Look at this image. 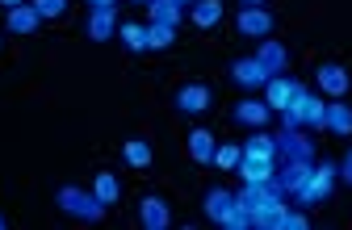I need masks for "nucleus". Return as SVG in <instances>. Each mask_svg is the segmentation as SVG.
I'll return each mask as SVG.
<instances>
[{
  "mask_svg": "<svg viewBox=\"0 0 352 230\" xmlns=\"http://www.w3.org/2000/svg\"><path fill=\"white\" fill-rule=\"evenodd\" d=\"M336 184H340V163H331V159H315V168H311V176H306V184L289 197V201H298L302 209H311V205H323L331 193H336Z\"/></svg>",
  "mask_w": 352,
  "mask_h": 230,
  "instance_id": "nucleus-1",
  "label": "nucleus"
},
{
  "mask_svg": "<svg viewBox=\"0 0 352 230\" xmlns=\"http://www.w3.org/2000/svg\"><path fill=\"white\" fill-rule=\"evenodd\" d=\"M55 205H59L67 218H76V222H101L105 209H109V205L97 201L93 189H76V184H63V189L55 193Z\"/></svg>",
  "mask_w": 352,
  "mask_h": 230,
  "instance_id": "nucleus-2",
  "label": "nucleus"
},
{
  "mask_svg": "<svg viewBox=\"0 0 352 230\" xmlns=\"http://www.w3.org/2000/svg\"><path fill=\"white\" fill-rule=\"evenodd\" d=\"M235 30H239L243 38H256V42H264V38H273L277 21H273V13L264 9V5H256V9H239V13H235Z\"/></svg>",
  "mask_w": 352,
  "mask_h": 230,
  "instance_id": "nucleus-3",
  "label": "nucleus"
},
{
  "mask_svg": "<svg viewBox=\"0 0 352 230\" xmlns=\"http://www.w3.org/2000/svg\"><path fill=\"white\" fill-rule=\"evenodd\" d=\"M315 84H319V92H323L327 101H340V97H348L352 76H348V67H340V63H319V67H315Z\"/></svg>",
  "mask_w": 352,
  "mask_h": 230,
  "instance_id": "nucleus-4",
  "label": "nucleus"
},
{
  "mask_svg": "<svg viewBox=\"0 0 352 230\" xmlns=\"http://www.w3.org/2000/svg\"><path fill=\"white\" fill-rule=\"evenodd\" d=\"M306 84L302 80H294V76H273L269 84H264V105H269L273 113H285L289 109V101L298 97Z\"/></svg>",
  "mask_w": 352,
  "mask_h": 230,
  "instance_id": "nucleus-5",
  "label": "nucleus"
},
{
  "mask_svg": "<svg viewBox=\"0 0 352 230\" xmlns=\"http://www.w3.org/2000/svg\"><path fill=\"white\" fill-rule=\"evenodd\" d=\"M176 109L181 113H189V117H197V113H206L210 109V101H214V92H210V84H181L176 88Z\"/></svg>",
  "mask_w": 352,
  "mask_h": 230,
  "instance_id": "nucleus-6",
  "label": "nucleus"
},
{
  "mask_svg": "<svg viewBox=\"0 0 352 230\" xmlns=\"http://www.w3.org/2000/svg\"><path fill=\"white\" fill-rule=\"evenodd\" d=\"M139 222H143V230H168L172 226V205L160 193H147L139 201Z\"/></svg>",
  "mask_w": 352,
  "mask_h": 230,
  "instance_id": "nucleus-7",
  "label": "nucleus"
},
{
  "mask_svg": "<svg viewBox=\"0 0 352 230\" xmlns=\"http://www.w3.org/2000/svg\"><path fill=\"white\" fill-rule=\"evenodd\" d=\"M277 159H315V143L302 130H285L277 134Z\"/></svg>",
  "mask_w": 352,
  "mask_h": 230,
  "instance_id": "nucleus-8",
  "label": "nucleus"
},
{
  "mask_svg": "<svg viewBox=\"0 0 352 230\" xmlns=\"http://www.w3.org/2000/svg\"><path fill=\"white\" fill-rule=\"evenodd\" d=\"M231 209H235V193H231V189H223V184H214V189H206V197H201V214H206L214 226H223Z\"/></svg>",
  "mask_w": 352,
  "mask_h": 230,
  "instance_id": "nucleus-9",
  "label": "nucleus"
},
{
  "mask_svg": "<svg viewBox=\"0 0 352 230\" xmlns=\"http://www.w3.org/2000/svg\"><path fill=\"white\" fill-rule=\"evenodd\" d=\"M231 117L239 126H248V130H264V126H269V117H273V109L264 105V101H256V97H243V101H235Z\"/></svg>",
  "mask_w": 352,
  "mask_h": 230,
  "instance_id": "nucleus-10",
  "label": "nucleus"
},
{
  "mask_svg": "<svg viewBox=\"0 0 352 230\" xmlns=\"http://www.w3.org/2000/svg\"><path fill=\"white\" fill-rule=\"evenodd\" d=\"M256 59H260V67L269 71V76H285V71H289V51H285L277 38H264V42L256 46Z\"/></svg>",
  "mask_w": 352,
  "mask_h": 230,
  "instance_id": "nucleus-11",
  "label": "nucleus"
},
{
  "mask_svg": "<svg viewBox=\"0 0 352 230\" xmlns=\"http://www.w3.org/2000/svg\"><path fill=\"white\" fill-rule=\"evenodd\" d=\"M231 80H235L239 88H264L273 76L260 67V59H256V55H248V59H235V63H231Z\"/></svg>",
  "mask_w": 352,
  "mask_h": 230,
  "instance_id": "nucleus-12",
  "label": "nucleus"
},
{
  "mask_svg": "<svg viewBox=\"0 0 352 230\" xmlns=\"http://www.w3.org/2000/svg\"><path fill=\"white\" fill-rule=\"evenodd\" d=\"M84 34L93 38V42H109V38L118 34V9H88Z\"/></svg>",
  "mask_w": 352,
  "mask_h": 230,
  "instance_id": "nucleus-13",
  "label": "nucleus"
},
{
  "mask_svg": "<svg viewBox=\"0 0 352 230\" xmlns=\"http://www.w3.org/2000/svg\"><path fill=\"white\" fill-rule=\"evenodd\" d=\"M38 25H42V17H38L34 5H17V9L5 13V30L13 38H30V34H38Z\"/></svg>",
  "mask_w": 352,
  "mask_h": 230,
  "instance_id": "nucleus-14",
  "label": "nucleus"
},
{
  "mask_svg": "<svg viewBox=\"0 0 352 230\" xmlns=\"http://www.w3.org/2000/svg\"><path fill=\"white\" fill-rule=\"evenodd\" d=\"M235 172H239V180H243V184H269V180L277 176V159H256V155H243Z\"/></svg>",
  "mask_w": 352,
  "mask_h": 230,
  "instance_id": "nucleus-15",
  "label": "nucleus"
},
{
  "mask_svg": "<svg viewBox=\"0 0 352 230\" xmlns=\"http://www.w3.org/2000/svg\"><path fill=\"white\" fill-rule=\"evenodd\" d=\"M323 130H331L336 138H348V134H352V105H344V97H340V101H327Z\"/></svg>",
  "mask_w": 352,
  "mask_h": 230,
  "instance_id": "nucleus-16",
  "label": "nucleus"
},
{
  "mask_svg": "<svg viewBox=\"0 0 352 230\" xmlns=\"http://www.w3.org/2000/svg\"><path fill=\"white\" fill-rule=\"evenodd\" d=\"M189 21L197 30H214L218 21H223V0H193V5H189Z\"/></svg>",
  "mask_w": 352,
  "mask_h": 230,
  "instance_id": "nucleus-17",
  "label": "nucleus"
},
{
  "mask_svg": "<svg viewBox=\"0 0 352 230\" xmlns=\"http://www.w3.org/2000/svg\"><path fill=\"white\" fill-rule=\"evenodd\" d=\"M243 155H256V159H277V134L269 130H252L243 138Z\"/></svg>",
  "mask_w": 352,
  "mask_h": 230,
  "instance_id": "nucleus-18",
  "label": "nucleus"
},
{
  "mask_svg": "<svg viewBox=\"0 0 352 230\" xmlns=\"http://www.w3.org/2000/svg\"><path fill=\"white\" fill-rule=\"evenodd\" d=\"M214 147H218V138H214L206 126L189 130V155H193V163H210V159H214Z\"/></svg>",
  "mask_w": 352,
  "mask_h": 230,
  "instance_id": "nucleus-19",
  "label": "nucleus"
},
{
  "mask_svg": "<svg viewBox=\"0 0 352 230\" xmlns=\"http://www.w3.org/2000/svg\"><path fill=\"white\" fill-rule=\"evenodd\" d=\"M93 193H97V201H101V205H118V197H122V184H118V176H113V172H97V180H93Z\"/></svg>",
  "mask_w": 352,
  "mask_h": 230,
  "instance_id": "nucleus-20",
  "label": "nucleus"
},
{
  "mask_svg": "<svg viewBox=\"0 0 352 230\" xmlns=\"http://www.w3.org/2000/svg\"><path fill=\"white\" fill-rule=\"evenodd\" d=\"M122 159L143 172V168H151V147L143 143V138H126V143H122Z\"/></svg>",
  "mask_w": 352,
  "mask_h": 230,
  "instance_id": "nucleus-21",
  "label": "nucleus"
},
{
  "mask_svg": "<svg viewBox=\"0 0 352 230\" xmlns=\"http://www.w3.org/2000/svg\"><path fill=\"white\" fill-rule=\"evenodd\" d=\"M147 13H151V21L181 25V17H185V5H176V0H151V5H147Z\"/></svg>",
  "mask_w": 352,
  "mask_h": 230,
  "instance_id": "nucleus-22",
  "label": "nucleus"
},
{
  "mask_svg": "<svg viewBox=\"0 0 352 230\" xmlns=\"http://www.w3.org/2000/svg\"><path fill=\"white\" fill-rule=\"evenodd\" d=\"M176 42V25H164V21H147V51H168Z\"/></svg>",
  "mask_w": 352,
  "mask_h": 230,
  "instance_id": "nucleus-23",
  "label": "nucleus"
},
{
  "mask_svg": "<svg viewBox=\"0 0 352 230\" xmlns=\"http://www.w3.org/2000/svg\"><path fill=\"white\" fill-rule=\"evenodd\" d=\"M118 34H122V46H126L130 55H143V51H147V25H135V21H126Z\"/></svg>",
  "mask_w": 352,
  "mask_h": 230,
  "instance_id": "nucleus-24",
  "label": "nucleus"
},
{
  "mask_svg": "<svg viewBox=\"0 0 352 230\" xmlns=\"http://www.w3.org/2000/svg\"><path fill=\"white\" fill-rule=\"evenodd\" d=\"M239 159H243V147H235V143H218L210 163H214L218 172H235V168H239Z\"/></svg>",
  "mask_w": 352,
  "mask_h": 230,
  "instance_id": "nucleus-25",
  "label": "nucleus"
},
{
  "mask_svg": "<svg viewBox=\"0 0 352 230\" xmlns=\"http://www.w3.org/2000/svg\"><path fill=\"white\" fill-rule=\"evenodd\" d=\"M30 5L38 9L42 21H59V17L67 13V0H30Z\"/></svg>",
  "mask_w": 352,
  "mask_h": 230,
  "instance_id": "nucleus-26",
  "label": "nucleus"
},
{
  "mask_svg": "<svg viewBox=\"0 0 352 230\" xmlns=\"http://www.w3.org/2000/svg\"><path fill=\"white\" fill-rule=\"evenodd\" d=\"M311 226V218H306L302 209H285V218H281V230H306Z\"/></svg>",
  "mask_w": 352,
  "mask_h": 230,
  "instance_id": "nucleus-27",
  "label": "nucleus"
},
{
  "mask_svg": "<svg viewBox=\"0 0 352 230\" xmlns=\"http://www.w3.org/2000/svg\"><path fill=\"white\" fill-rule=\"evenodd\" d=\"M340 180H344V184H352V151L340 159Z\"/></svg>",
  "mask_w": 352,
  "mask_h": 230,
  "instance_id": "nucleus-28",
  "label": "nucleus"
},
{
  "mask_svg": "<svg viewBox=\"0 0 352 230\" xmlns=\"http://www.w3.org/2000/svg\"><path fill=\"white\" fill-rule=\"evenodd\" d=\"M88 9H118V0H84Z\"/></svg>",
  "mask_w": 352,
  "mask_h": 230,
  "instance_id": "nucleus-29",
  "label": "nucleus"
},
{
  "mask_svg": "<svg viewBox=\"0 0 352 230\" xmlns=\"http://www.w3.org/2000/svg\"><path fill=\"white\" fill-rule=\"evenodd\" d=\"M0 5H5V13H9V9H17V5H30V0H0Z\"/></svg>",
  "mask_w": 352,
  "mask_h": 230,
  "instance_id": "nucleus-30",
  "label": "nucleus"
},
{
  "mask_svg": "<svg viewBox=\"0 0 352 230\" xmlns=\"http://www.w3.org/2000/svg\"><path fill=\"white\" fill-rule=\"evenodd\" d=\"M239 5H243V9H256V5H264V0H239Z\"/></svg>",
  "mask_w": 352,
  "mask_h": 230,
  "instance_id": "nucleus-31",
  "label": "nucleus"
},
{
  "mask_svg": "<svg viewBox=\"0 0 352 230\" xmlns=\"http://www.w3.org/2000/svg\"><path fill=\"white\" fill-rule=\"evenodd\" d=\"M5 226H9V218H5V214H0V230H5Z\"/></svg>",
  "mask_w": 352,
  "mask_h": 230,
  "instance_id": "nucleus-32",
  "label": "nucleus"
},
{
  "mask_svg": "<svg viewBox=\"0 0 352 230\" xmlns=\"http://www.w3.org/2000/svg\"><path fill=\"white\" fill-rule=\"evenodd\" d=\"M130 5H151V0H130Z\"/></svg>",
  "mask_w": 352,
  "mask_h": 230,
  "instance_id": "nucleus-33",
  "label": "nucleus"
},
{
  "mask_svg": "<svg viewBox=\"0 0 352 230\" xmlns=\"http://www.w3.org/2000/svg\"><path fill=\"white\" fill-rule=\"evenodd\" d=\"M176 5H185V9H189V5H193V0H176Z\"/></svg>",
  "mask_w": 352,
  "mask_h": 230,
  "instance_id": "nucleus-34",
  "label": "nucleus"
},
{
  "mask_svg": "<svg viewBox=\"0 0 352 230\" xmlns=\"http://www.w3.org/2000/svg\"><path fill=\"white\" fill-rule=\"evenodd\" d=\"M0 46H5V38H0Z\"/></svg>",
  "mask_w": 352,
  "mask_h": 230,
  "instance_id": "nucleus-35",
  "label": "nucleus"
}]
</instances>
